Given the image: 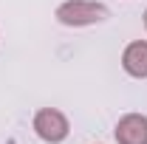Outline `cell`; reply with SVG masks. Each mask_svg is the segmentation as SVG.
<instances>
[{"mask_svg": "<svg viewBox=\"0 0 147 144\" xmlns=\"http://www.w3.org/2000/svg\"><path fill=\"white\" fill-rule=\"evenodd\" d=\"M108 14H110V9L105 3H99V0H65L54 11V17L62 26H71V28L102 23V20H108Z\"/></svg>", "mask_w": 147, "mask_h": 144, "instance_id": "1", "label": "cell"}, {"mask_svg": "<svg viewBox=\"0 0 147 144\" xmlns=\"http://www.w3.org/2000/svg\"><path fill=\"white\" fill-rule=\"evenodd\" d=\"M34 133L42 139L45 144H59L68 139L71 133V124H68V116L57 108H42L34 113Z\"/></svg>", "mask_w": 147, "mask_h": 144, "instance_id": "2", "label": "cell"}, {"mask_svg": "<svg viewBox=\"0 0 147 144\" xmlns=\"http://www.w3.org/2000/svg\"><path fill=\"white\" fill-rule=\"evenodd\" d=\"M116 144H147V116L144 113H127L116 122Z\"/></svg>", "mask_w": 147, "mask_h": 144, "instance_id": "3", "label": "cell"}, {"mask_svg": "<svg viewBox=\"0 0 147 144\" xmlns=\"http://www.w3.org/2000/svg\"><path fill=\"white\" fill-rule=\"evenodd\" d=\"M122 68L136 79H147V40H136L122 51Z\"/></svg>", "mask_w": 147, "mask_h": 144, "instance_id": "4", "label": "cell"}, {"mask_svg": "<svg viewBox=\"0 0 147 144\" xmlns=\"http://www.w3.org/2000/svg\"><path fill=\"white\" fill-rule=\"evenodd\" d=\"M144 28H147V11H144Z\"/></svg>", "mask_w": 147, "mask_h": 144, "instance_id": "5", "label": "cell"}]
</instances>
